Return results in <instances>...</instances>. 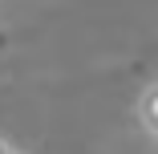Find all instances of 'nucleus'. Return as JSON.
<instances>
[{"label": "nucleus", "mask_w": 158, "mask_h": 154, "mask_svg": "<svg viewBox=\"0 0 158 154\" xmlns=\"http://www.w3.org/2000/svg\"><path fill=\"white\" fill-rule=\"evenodd\" d=\"M134 114H138V126L158 142V81H150L142 94H138V106H134Z\"/></svg>", "instance_id": "nucleus-1"}, {"label": "nucleus", "mask_w": 158, "mask_h": 154, "mask_svg": "<svg viewBox=\"0 0 158 154\" xmlns=\"http://www.w3.org/2000/svg\"><path fill=\"white\" fill-rule=\"evenodd\" d=\"M0 154H16V146H12L8 138H0Z\"/></svg>", "instance_id": "nucleus-2"}]
</instances>
